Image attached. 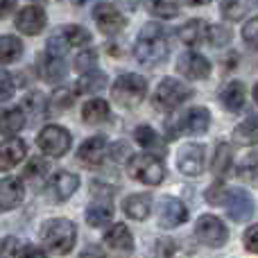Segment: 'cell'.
Wrapping results in <instances>:
<instances>
[{
    "label": "cell",
    "instance_id": "obj_51",
    "mask_svg": "<svg viewBox=\"0 0 258 258\" xmlns=\"http://www.w3.org/2000/svg\"><path fill=\"white\" fill-rule=\"evenodd\" d=\"M82 256H104V249H98V247H89V249L82 251Z\"/></svg>",
    "mask_w": 258,
    "mask_h": 258
},
{
    "label": "cell",
    "instance_id": "obj_7",
    "mask_svg": "<svg viewBox=\"0 0 258 258\" xmlns=\"http://www.w3.org/2000/svg\"><path fill=\"white\" fill-rule=\"evenodd\" d=\"M195 238L206 247H222L229 240L227 224L215 215H202L195 222Z\"/></svg>",
    "mask_w": 258,
    "mask_h": 258
},
{
    "label": "cell",
    "instance_id": "obj_37",
    "mask_svg": "<svg viewBox=\"0 0 258 258\" xmlns=\"http://www.w3.org/2000/svg\"><path fill=\"white\" fill-rule=\"evenodd\" d=\"M231 30L229 27H224V25H209V43L211 45H215V48H220V45H224V43H229L231 41Z\"/></svg>",
    "mask_w": 258,
    "mask_h": 258
},
{
    "label": "cell",
    "instance_id": "obj_14",
    "mask_svg": "<svg viewBox=\"0 0 258 258\" xmlns=\"http://www.w3.org/2000/svg\"><path fill=\"white\" fill-rule=\"evenodd\" d=\"M77 188H80V177H77L75 172H66V170L54 172L48 183V192L57 202H66L68 197H73V192H75Z\"/></svg>",
    "mask_w": 258,
    "mask_h": 258
},
{
    "label": "cell",
    "instance_id": "obj_53",
    "mask_svg": "<svg viewBox=\"0 0 258 258\" xmlns=\"http://www.w3.org/2000/svg\"><path fill=\"white\" fill-rule=\"evenodd\" d=\"M218 3L222 5V7H231V5H233V0H218Z\"/></svg>",
    "mask_w": 258,
    "mask_h": 258
},
{
    "label": "cell",
    "instance_id": "obj_1",
    "mask_svg": "<svg viewBox=\"0 0 258 258\" xmlns=\"http://www.w3.org/2000/svg\"><path fill=\"white\" fill-rule=\"evenodd\" d=\"M170 48L168 41H165L163 27L159 23L150 21L143 25V30L138 32L136 45H134V57L141 66H156V63H163L165 57H168Z\"/></svg>",
    "mask_w": 258,
    "mask_h": 258
},
{
    "label": "cell",
    "instance_id": "obj_55",
    "mask_svg": "<svg viewBox=\"0 0 258 258\" xmlns=\"http://www.w3.org/2000/svg\"><path fill=\"white\" fill-rule=\"evenodd\" d=\"M39 3H45V0H39Z\"/></svg>",
    "mask_w": 258,
    "mask_h": 258
},
{
    "label": "cell",
    "instance_id": "obj_19",
    "mask_svg": "<svg viewBox=\"0 0 258 258\" xmlns=\"http://www.w3.org/2000/svg\"><path fill=\"white\" fill-rule=\"evenodd\" d=\"M134 138H136V143L145 152H150V154H154V156H161V159L165 156V141L150 125H141L134 129Z\"/></svg>",
    "mask_w": 258,
    "mask_h": 258
},
{
    "label": "cell",
    "instance_id": "obj_8",
    "mask_svg": "<svg viewBox=\"0 0 258 258\" xmlns=\"http://www.w3.org/2000/svg\"><path fill=\"white\" fill-rule=\"evenodd\" d=\"M224 206H227L229 218L236 220V222H247L254 215V202H251V195L245 188H229Z\"/></svg>",
    "mask_w": 258,
    "mask_h": 258
},
{
    "label": "cell",
    "instance_id": "obj_13",
    "mask_svg": "<svg viewBox=\"0 0 258 258\" xmlns=\"http://www.w3.org/2000/svg\"><path fill=\"white\" fill-rule=\"evenodd\" d=\"M177 73L188 80H206L211 75V61L197 52H183L177 59Z\"/></svg>",
    "mask_w": 258,
    "mask_h": 258
},
{
    "label": "cell",
    "instance_id": "obj_41",
    "mask_svg": "<svg viewBox=\"0 0 258 258\" xmlns=\"http://www.w3.org/2000/svg\"><path fill=\"white\" fill-rule=\"evenodd\" d=\"M227 192H229V188H224L222 183H215V186H211L209 190L204 192V197H206V202H209V204L224 206V202H227Z\"/></svg>",
    "mask_w": 258,
    "mask_h": 258
},
{
    "label": "cell",
    "instance_id": "obj_15",
    "mask_svg": "<svg viewBox=\"0 0 258 258\" xmlns=\"http://www.w3.org/2000/svg\"><path fill=\"white\" fill-rule=\"evenodd\" d=\"M25 197V188L23 181L16 177H5L0 179V211H12Z\"/></svg>",
    "mask_w": 258,
    "mask_h": 258
},
{
    "label": "cell",
    "instance_id": "obj_20",
    "mask_svg": "<svg viewBox=\"0 0 258 258\" xmlns=\"http://www.w3.org/2000/svg\"><path fill=\"white\" fill-rule=\"evenodd\" d=\"M179 122H181V132L204 134L211 125V113L206 107H192L186 116H179Z\"/></svg>",
    "mask_w": 258,
    "mask_h": 258
},
{
    "label": "cell",
    "instance_id": "obj_4",
    "mask_svg": "<svg viewBox=\"0 0 258 258\" xmlns=\"http://www.w3.org/2000/svg\"><path fill=\"white\" fill-rule=\"evenodd\" d=\"M192 93H195L192 86H188L186 82L174 80V77H163V82L154 91L152 104H154V109H161V111H172L186 100H190Z\"/></svg>",
    "mask_w": 258,
    "mask_h": 258
},
{
    "label": "cell",
    "instance_id": "obj_23",
    "mask_svg": "<svg viewBox=\"0 0 258 258\" xmlns=\"http://www.w3.org/2000/svg\"><path fill=\"white\" fill-rule=\"evenodd\" d=\"M122 211L127 213V218L132 220H145L152 211V197L147 192H136V195H129L122 200Z\"/></svg>",
    "mask_w": 258,
    "mask_h": 258
},
{
    "label": "cell",
    "instance_id": "obj_46",
    "mask_svg": "<svg viewBox=\"0 0 258 258\" xmlns=\"http://www.w3.org/2000/svg\"><path fill=\"white\" fill-rule=\"evenodd\" d=\"M245 247L251 254H258V224H254V227H249L245 231Z\"/></svg>",
    "mask_w": 258,
    "mask_h": 258
},
{
    "label": "cell",
    "instance_id": "obj_47",
    "mask_svg": "<svg viewBox=\"0 0 258 258\" xmlns=\"http://www.w3.org/2000/svg\"><path fill=\"white\" fill-rule=\"evenodd\" d=\"M177 249V245H174V240H159V245H156V254H161V256H168V254H172V251Z\"/></svg>",
    "mask_w": 258,
    "mask_h": 258
},
{
    "label": "cell",
    "instance_id": "obj_45",
    "mask_svg": "<svg viewBox=\"0 0 258 258\" xmlns=\"http://www.w3.org/2000/svg\"><path fill=\"white\" fill-rule=\"evenodd\" d=\"M129 156H132V150H129L127 143H122V141L113 143V147H111V159L116 161V163H122V161H127Z\"/></svg>",
    "mask_w": 258,
    "mask_h": 258
},
{
    "label": "cell",
    "instance_id": "obj_50",
    "mask_svg": "<svg viewBox=\"0 0 258 258\" xmlns=\"http://www.w3.org/2000/svg\"><path fill=\"white\" fill-rule=\"evenodd\" d=\"M116 3L120 5V7H125L127 12H134V9L141 5V0H116Z\"/></svg>",
    "mask_w": 258,
    "mask_h": 258
},
{
    "label": "cell",
    "instance_id": "obj_54",
    "mask_svg": "<svg viewBox=\"0 0 258 258\" xmlns=\"http://www.w3.org/2000/svg\"><path fill=\"white\" fill-rule=\"evenodd\" d=\"M254 98H256V102H258V84L254 86Z\"/></svg>",
    "mask_w": 258,
    "mask_h": 258
},
{
    "label": "cell",
    "instance_id": "obj_35",
    "mask_svg": "<svg viewBox=\"0 0 258 258\" xmlns=\"http://www.w3.org/2000/svg\"><path fill=\"white\" fill-rule=\"evenodd\" d=\"M50 165L45 159H41V156H36V159H32L30 163L25 165V170H23V177L27 179V181H39V179H43L45 174H48Z\"/></svg>",
    "mask_w": 258,
    "mask_h": 258
},
{
    "label": "cell",
    "instance_id": "obj_39",
    "mask_svg": "<svg viewBox=\"0 0 258 258\" xmlns=\"http://www.w3.org/2000/svg\"><path fill=\"white\" fill-rule=\"evenodd\" d=\"M95 61H98V52H95V50H84V52H80L77 59H75V71L77 73L93 71Z\"/></svg>",
    "mask_w": 258,
    "mask_h": 258
},
{
    "label": "cell",
    "instance_id": "obj_17",
    "mask_svg": "<svg viewBox=\"0 0 258 258\" xmlns=\"http://www.w3.org/2000/svg\"><path fill=\"white\" fill-rule=\"evenodd\" d=\"M104 154H107V138L104 136H93L89 141H84L80 145V152H77V159L86 165H93L98 168L104 161Z\"/></svg>",
    "mask_w": 258,
    "mask_h": 258
},
{
    "label": "cell",
    "instance_id": "obj_28",
    "mask_svg": "<svg viewBox=\"0 0 258 258\" xmlns=\"http://www.w3.org/2000/svg\"><path fill=\"white\" fill-rule=\"evenodd\" d=\"M23 127H25V113H23V109L12 107V109L0 111V134L14 136V134H18Z\"/></svg>",
    "mask_w": 258,
    "mask_h": 258
},
{
    "label": "cell",
    "instance_id": "obj_5",
    "mask_svg": "<svg viewBox=\"0 0 258 258\" xmlns=\"http://www.w3.org/2000/svg\"><path fill=\"white\" fill-rule=\"evenodd\" d=\"M111 95L120 107H138L147 95V80L136 73H125L111 86Z\"/></svg>",
    "mask_w": 258,
    "mask_h": 258
},
{
    "label": "cell",
    "instance_id": "obj_34",
    "mask_svg": "<svg viewBox=\"0 0 258 258\" xmlns=\"http://www.w3.org/2000/svg\"><path fill=\"white\" fill-rule=\"evenodd\" d=\"M61 34H63V39L68 41V45H86V43H91V32L86 30V27H82V25H66L61 30Z\"/></svg>",
    "mask_w": 258,
    "mask_h": 258
},
{
    "label": "cell",
    "instance_id": "obj_26",
    "mask_svg": "<svg viewBox=\"0 0 258 258\" xmlns=\"http://www.w3.org/2000/svg\"><path fill=\"white\" fill-rule=\"evenodd\" d=\"M23 113H27L32 118V122L43 120L45 113H48V100H45V95L39 93V91L27 93L23 98Z\"/></svg>",
    "mask_w": 258,
    "mask_h": 258
},
{
    "label": "cell",
    "instance_id": "obj_25",
    "mask_svg": "<svg viewBox=\"0 0 258 258\" xmlns=\"http://www.w3.org/2000/svg\"><path fill=\"white\" fill-rule=\"evenodd\" d=\"M41 75L45 82H59L66 77V61L59 54H50L45 52L41 57Z\"/></svg>",
    "mask_w": 258,
    "mask_h": 258
},
{
    "label": "cell",
    "instance_id": "obj_36",
    "mask_svg": "<svg viewBox=\"0 0 258 258\" xmlns=\"http://www.w3.org/2000/svg\"><path fill=\"white\" fill-rule=\"evenodd\" d=\"M50 102H52V107H57V109H71L73 104H75V91L68 89V86H61V89H57L52 93Z\"/></svg>",
    "mask_w": 258,
    "mask_h": 258
},
{
    "label": "cell",
    "instance_id": "obj_40",
    "mask_svg": "<svg viewBox=\"0 0 258 258\" xmlns=\"http://www.w3.org/2000/svg\"><path fill=\"white\" fill-rule=\"evenodd\" d=\"M242 39L249 48H258V16L249 18V21L242 25Z\"/></svg>",
    "mask_w": 258,
    "mask_h": 258
},
{
    "label": "cell",
    "instance_id": "obj_6",
    "mask_svg": "<svg viewBox=\"0 0 258 258\" xmlns=\"http://www.w3.org/2000/svg\"><path fill=\"white\" fill-rule=\"evenodd\" d=\"M71 143H73L71 134L61 125H48L41 129V134L36 136V145L41 147V152L48 156H54V159L66 154L71 150Z\"/></svg>",
    "mask_w": 258,
    "mask_h": 258
},
{
    "label": "cell",
    "instance_id": "obj_10",
    "mask_svg": "<svg viewBox=\"0 0 258 258\" xmlns=\"http://www.w3.org/2000/svg\"><path fill=\"white\" fill-rule=\"evenodd\" d=\"M93 18H95V23H98L100 32H102V34H107V36L118 34V32H122V30H125V25H127L125 16H122V14L118 12L113 5H109V3L95 5Z\"/></svg>",
    "mask_w": 258,
    "mask_h": 258
},
{
    "label": "cell",
    "instance_id": "obj_56",
    "mask_svg": "<svg viewBox=\"0 0 258 258\" xmlns=\"http://www.w3.org/2000/svg\"><path fill=\"white\" fill-rule=\"evenodd\" d=\"M254 3H256V5H258V0H254Z\"/></svg>",
    "mask_w": 258,
    "mask_h": 258
},
{
    "label": "cell",
    "instance_id": "obj_9",
    "mask_svg": "<svg viewBox=\"0 0 258 258\" xmlns=\"http://www.w3.org/2000/svg\"><path fill=\"white\" fill-rule=\"evenodd\" d=\"M188 220V209L177 197H161L159 202V227L161 229H174Z\"/></svg>",
    "mask_w": 258,
    "mask_h": 258
},
{
    "label": "cell",
    "instance_id": "obj_33",
    "mask_svg": "<svg viewBox=\"0 0 258 258\" xmlns=\"http://www.w3.org/2000/svg\"><path fill=\"white\" fill-rule=\"evenodd\" d=\"M147 9H150L152 16H159V18H174L179 14L177 0H150Z\"/></svg>",
    "mask_w": 258,
    "mask_h": 258
},
{
    "label": "cell",
    "instance_id": "obj_2",
    "mask_svg": "<svg viewBox=\"0 0 258 258\" xmlns=\"http://www.w3.org/2000/svg\"><path fill=\"white\" fill-rule=\"evenodd\" d=\"M75 240H77V229L66 218L45 220L43 227H41V242H43L45 251H50V254L57 256L68 254L75 247Z\"/></svg>",
    "mask_w": 258,
    "mask_h": 258
},
{
    "label": "cell",
    "instance_id": "obj_30",
    "mask_svg": "<svg viewBox=\"0 0 258 258\" xmlns=\"http://www.w3.org/2000/svg\"><path fill=\"white\" fill-rule=\"evenodd\" d=\"M23 54V41L18 36L3 34L0 36V63H14Z\"/></svg>",
    "mask_w": 258,
    "mask_h": 258
},
{
    "label": "cell",
    "instance_id": "obj_22",
    "mask_svg": "<svg viewBox=\"0 0 258 258\" xmlns=\"http://www.w3.org/2000/svg\"><path fill=\"white\" fill-rule=\"evenodd\" d=\"M179 39L186 45H200L209 39V23L202 18H190L186 25H181L179 30Z\"/></svg>",
    "mask_w": 258,
    "mask_h": 258
},
{
    "label": "cell",
    "instance_id": "obj_38",
    "mask_svg": "<svg viewBox=\"0 0 258 258\" xmlns=\"http://www.w3.org/2000/svg\"><path fill=\"white\" fill-rule=\"evenodd\" d=\"M68 48H71V45H68V41L63 39L61 30H59V32H54V34L48 39V45H45V52H50V54H59V57H66Z\"/></svg>",
    "mask_w": 258,
    "mask_h": 258
},
{
    "label": "cell",
    "instance_id": "obj_24",
    "mask_svg": "<svg viewBox=\"0 0 258 258\" xmlns=\"http://www.w3.org/2000/svg\"><path fill=\"white\" fill-rule=\"evenodd\" d=\"M109 116H111V109L102 98H93L82 107V120L89 125H102L109 120Z\"/></svg>",
    "mask_w": 258,
    "mask_h": 258
},
{
    "label": "cell",
    "instance_id": "obj_48",
    "mask_svg": "<svg viewBox=\"0 0 258 258\" xmlns=\"http://www.w3.org/2000/svg\"><path fill=\"white\" fill-rule=\"evenodd\" d=\"M16 9V0H0V18H7Z\"/></svg>",
    "mask_w": 258,
    "mask_h": 258
},
{
    "label": "cell",
    "instance_id": "obj_42",
    "mask_svg": "<svg viewBox=\"0 0 258 258\" xmlns=\"http://www.w3.org/2000/svg\"><path fill=\"white\" fill-rule=\"evenodd\" d=\"M14 80L7 71H0V102H7L14 98Z\"/></svg>",
    "mask_w": 258,
    "mask_h": 258
},
{
    "label": "cell",
    "instance_id": "obj_21",
    "mask_svg": "<svg viewBox=\"0 0 258 258\" xmlns=\"http://www.w3.org/2000/svg\"><path fill=\"white\" fill-rule=\"evenodd\" d=\"M104 242H107L109 249L113 251H129L134 249V238H132V231L125 227V224H111L109 231L104 233Z\"/></svg>",
    "mask_w": 258,
    "mask_h": 258
},
{
    "label": "cell",
    "instance_id": "obj_52",
    "mask_svg": "<svg viewBox=\"0 0 258 258\" xmlns=\"http://www.w3.org/2000/svg\"><path fill=\"white\" fill-rule=\"evenodd\" d=\"M179 3L183 5H190V7H200V5H206L209 0H179Z\"/></svg>",
    "mask_w": 258,
    "mask_h": 258
},
{
    "label": "cell",
    "instance_id": "obj_12",
    "mask_svg": "<svg viewBox=\"0 0 258 258\" xmlns=\"http://www.w3.org/2000/svg\"><path fill=\"white\" fill-rule=\"evenodd\" d=\"M14 23H16L18 32H23V34H27V36H36L43 32L48 18H45V12L39 5H30V7H23L21 12L16 14V21Z\"/></svg>",
    "mask_w": 258,
    "mask_h": 258
},
{
    "label": "cell",
    "instance_id": "obj_18",
    "mask_svg": "<svg viewBox=\"0 0 258 258\" xmlns=\"http://www.w3.org/2000/svg\"><path fill=\"white\" fill-rule=\"evenodd\" d=\"M245 98H247L245 84L238 82V80L224 84L222 91H220V102H222V107L231 113H238L242 107H245Z\"/></svg>",
    "mask_w": 258,
    "mask_h": 258
},
{
    "label": "cell",
    "instance_id": "obj_16",
    "mask_svg": "<svg viewBox=\"0 0 258 258\" xmlns=\"http://www.w3.org/2000/svg\"><path fill=\"white\" fill-rule=\"evenodd\" d=\"M27 145L21 138H7L5 143H0V172L5 170H12L14 165H18L23 159H25Z\"/></svg>",
    "mask_w": 258,
    "mask_h": 258
},
{
    "label": "cell",
    "instance_id": "obj_32",
    "mask_svg": "<svg viewBox=\"0 0 258 258\" xmlns=\"http://www.w3.org/2000/svg\"><path fill=\"white\" fill-rule=\"evenodd\" d=\"M231 165H233V152H231V145L227 143H220L218 150H215V156H213V172L218 174L220 179L227 177L231 172Z\"/></svg>",
    "mask_w": 258,
    "mask_h": 258
},
{
    "label": "cell",
    "instance_id": "obj_49",
    "mask_svg": "<svg viewBox=\"0 0 258 258\" xmlns=\"http://www.w3.org/2000/svg\"><path fill=\"white\" fill-rule=\"evenodd\" d=\"M18 256H45V249H36V247H21Z\"/></svg>",
    "mask_w": 258,
    "mask_h": 258
},
{
    "label": "cell",
    "instance_id": "obj_43",
    "mask_svg": "<svg viewBox=\"0 0 258 258\" xmlns=\"http://www.w3.org/2000/svg\"><path fill=\"white\" fill-rule=\"evenodd\" d=\"M18 251H21V242L14 236L0 238V256H18Z\"/></svg>",
    "mask_w": 258,
    "mask_h": 258
},
{
    "label": "cell",
    "instance_id": "obj_44",
    "mask_svg": "<svg viewBox=\"0 0 258 258\" xmlns=\"http://www.w3.org/2000/svg\"><path fill=\"white\" fill-rule=\"evenodd\" d=\"M256 168H258V156L251 154V161H249V156L242 161L240 172H238V174H240V179H254L256 177Z\"/></svg>",
    "mask_w": 258,
    "mask_h": 258
},
{
    "label": "cell",
    "instance_id": "obj_29",
    "mask_svg": "<svg viewBox=\"0 0 258 258\" xmlns=\"http://www.w3.org/2000/svg\"><path fill=\"white\" fill-rule=\"evenodd\" d=\"M233 143H238V145H258V113L242 120L240 125H236Z\"/></svg>",
    "mask_w": 258,
    "mask_h": 258
},
{
    "label": "cell",
    "instance_id": "obj_11",
    "mask_svg": "<svg viewBox=\"0 0 258 258\" xmlns=\"http://www.w3.org/2000/svg\"><path fill=\"white\" fill-rule=\"evenodd\" d=\"M177 168L186 177H197L204 170V145H200V143L183 145L177 154Z\"/></svg>",
    "mask_w": 258,
    "mask_h": 258
},
{
    "label": "cell",
    "instance_id": "obj_3",
    "mask_svg": "<svg viewBox=\"0 0 258 258\" xmlns=\"http://www.w3.org/2000/svg\"><path fill=\"white\" fill-rule=\"evenodd\" d=\"M127 172L132 179L145 183V186H159L165 177V168H163V163H161V156H154V154H150V152L129 156Z\"/></svg>",
    "mask_w": 258,
    "mask_h": 258
},
{
    "label": "cell",
    "instance_id": "obj_31",
    "mask_svg": "<svg viewBox=\"0 0 258 258\" xmlns=\"http://www.w3.org/2000/svg\"><path fill=\"white\" fill-rule=\"evenodd\" d=\"M107 86V75L100 71H86L82 75V80L77 82V91L80 93H86V95H95Z\"/></svg>",
    "mask_w": 258,
    "mask_h": 258
},
{
    "label": "cell",
    "instance_id": "obj_27",
    "mask_svg": "<svg viewBox=\"0 0 258 258\" xmlns=\"http://www.w3.org/2000/svg\"><path fill=\"white\" fill-rule=\"evenodd\" d=\"M111 218H113V206L109 200L104 202V197L93 202V204L86 209V222H89L91 227H104V224L111 222Z\"/></svg>",
    "mask_w": 258,
    "mask_h": 258
}]
</instances>
